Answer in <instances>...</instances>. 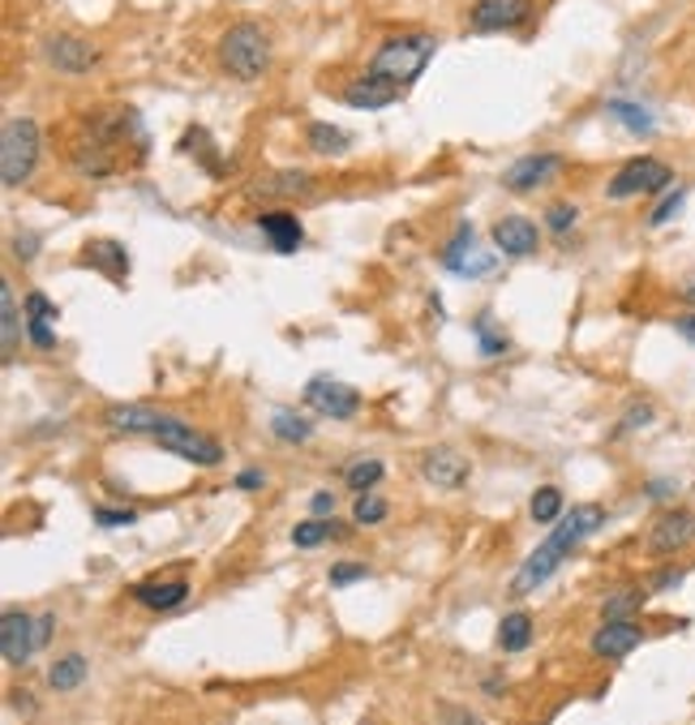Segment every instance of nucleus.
Returning a JSON list of instances; mask_svg holds the SVG:
<instances>
[{"label": "nucleus", "mask_w": 695, "mask_h": 725, "mask_svg": "<svg viewBox=\"0 0 695 725\" xmlns=\"http://www.w3.org/2000/svg\"><path fill=\"white\" fill-rule=\"evenodd\" d=\"M605 524V507H596V502H580V507H571V515H563L559 524H554V532L532 550L529 559H524V566L515 571V580H511V593L515 596H529L536 593L559 566L566 562V554L584 541V537H593L596 528Z\"/></svg>", "instance_id": "1"}, {"label": "nucleus", "mask_w": 695, "mask_h": 725, "mask_svg": "<svg viewBox=\"0 0 695 725\" xmlns=\"http://www.w3.org/2000/svg\"><path fill=\"white\" fill-rule=\"evenodd\" d=\"M433 52H438V39L426 31H412V34H391L387 43H378V52L369 57V65H365V78H374V82H387V86H396V91H408L426 65L433 61Z\"/></svg>", "instance_id": "2"}, {"label": "nucleus", "mask_w": 695, "mask_h": 725, "mask_svg": "<svg viewBox=\"0 0 695 725\" xmlns=\"http://www.w3.org/2000/svg\"><path fill=\"white\" fill-rule=\"evenodd\" d=\"M215 57H219V65L228 69L232 78L254 82V78H263L266 65H270V39H266V31L258 22H236V27L219 39Z\"/></svg>", "instance_id": "3"}, {"label": "nucleus", "mask_w": 695, "mask_h": 725, "mask_svg": "<svg viewBox=\"0 0 695 725\" xmlns=\"http://www.w3.org/2000/svg\"><path fill=\"white\" fill-rule=\"evenodd\" d=\"M39 167V125L31 116H13L0 130V181L4 190H22Z\"/></svg>", "instance_id": "4"}, {"label": "nucleus", "mask_w": 695, "mask_h": 725, "mask_svg": "<svg viewBox=\"0 0 695 725\" xmlns=\"http://www.w3.org/2000/svg\"><path fill=\"white\" fill-rule=\"evenodd\" d=\"M674 185V167L657 160V155H640V160H627L610 176L605 185V198L610 202H631V198H653V194H665Z\"/></svg>", "instance_id": "5"}, {"label": "nucleus", "mask_w": 695, "mask_h": 725, "mask_svg": "<svg viewBox=\"0 0 695 725\" xmlns=\"http://www.w3.org/2000/svg\"><path fill=\"white\" fill-rule=\"evenodd\" d=\"M155 442L172 451V456H181V460H190L194 468H215V463L224 460V447L211 438V433H202V429L185 426V421H167L160 433H155Z\"/></svg>", "instance_id": "6"}, {"label": "nucleus", "mask_w": 695, "mask_h": 725, "mask_svg": "<svg viewBox=\"0 0 695 725\" xmlns=\"http://www.w3.org/2000/svg\"><path fill=\"white\" fill-rule=\"evenodd\" d=\"M305 404L314 408V412H323V417H331V421H352L357 412H361V391L357 387H348V382H339L331 374H318V378H309L305 382Z\"/></svg>", "instance_id": "7"}, {"label": "nucleus", "mask_w": 695, "mask_h": 725, "mask_svg": "<svg viewBox=\"0 0 695 725\" xmlns=\"http://www.w3.org/2000/svg\"><path fill=\"white\" fill-rule=\"evenodd\" d=\"M692 541H695V511H687V507H670V511H662V515L653 520L644 550H648L653 559H670V554L687 550Z\"/></svg>", "instance_id": "8"}, {"label": "nucleus", "mask_w": 695, "mask_h": 725, "mask_svg": "<svg viewBox=\"0 0 695 725\" xmlns=\"http://www.w3.org/2000/svg\"><path fill=\"white\" fill-rule=\"evenodd\" d=\"M43 61L61 73H91L100 65V48L78 39V34H48L43 39Z\"/></svg>", "instance_id": "9"}, {"label": "nucleus", "mask_w": 695, "mask_h": 725, "mask_svg": "<svg viewBox=\"0 0 695 725\" xmlns=\"http://www.w3.org/2000/svg\"><path fill=\"white\" fill-rule=\"evenodd\" d=\"M0 653H4V661L13 670H22L39 653V644H34V619L27 610H4V619H0Z\"/></svg>", "instance_id": "10"}, {"label": "nucleus", "mask_w": 695, "mask_h": 725, "mask_svg": "<svg viewBox=\"0 0 695 725\" xmlns=\"http://www.w3.org/2000/svg\"><path fill=\"white\" fill-rule=\"evenodd\" d=\"M529 13H532L529 0H477L472 13H468V22H472V31L494 34V31H515V27H524Z\"/></svg>", "instance_id": "11"}, {"label": "nucleus", "mask_w": 695, "mask_h": 725, "mask_svg": "<svg viewBox=\"0 0 695 725\" xmlns=\"http://www.w3.org/2000/svg\"><path fill=\"white\" fill-rule=\"evenodd\" d=\"M172 417L160 412V408H151V404H108L103 408V426L112 429V433H160Z\"/></svg>", "instance_id": "12"}, {"label": "nucleus", "mask_w": 695, "mask_h": 725, "mask_svg": "<svg viewBox=\"0 0 695 725\" xmlns=\"http://www.w3.org/2000/svg\"><path fill=\"white\" fill-rule=\"evenodd\" d=\"M472 241H477L472 224H460L456 241L442 249V270H451V275H460V279H481V275H490V270H494V258H490V254H472Z\"/></svg>", "instance_id": "13"}, {"label": "nucleus", "mask_w": 695, "mask_h": 725, "mask_svg": "<svg viewBox=\"0 0 695 725\" xmlns=\"http://www.w3.org/2000/svg\"><path fill=\"white\" fill-rule=\"evenodd\" d=\"M559 167H563V155H524V160H515V164L502 172V190H511V194H532V190H541Z\"/></svg>", "instance_id": "14"}, {"label": "nucleus", "mask_w": 695, "mask_h": 725, "mask_svg": "<svg viewBox=\"0 0 695 725\" xmlns=\"http://www.w3.org/2000/svg\"><path fill=\"white\" fill-rule=\"evenodd\" d=\"M421 477L438 486V490H460L463 481L472 477V463L463 460L456 447H433L426 451V460H421Z\"/></svg>", "instance_id": "15"}, {"label": "nucleus", "mask_w": 695, "mask_h": 725, "mask_svg": "<svg viewBox=\"0 0 695 725\" xmlns=\"http://www.w3.org/2000/svg\"><path fill=\"white\" fill-rule=\"evenodd\" d=\"M644 644V626L640 623H601L589 640L593 657L601 661H623L627 653H635Z\"/></svg>", "instance_id": "16"}, {"label": "nucleus", "mask_w": 695, "mask_h": 725, "mask_svg": "<svg viewBox=\"0 0 695 725\" xmlns=\"http://www.w3.org/2000/svg\"><path fill=\"white\" fill-rule=\"evenodd\" d=\"M494 245L507 258H532L536 245H541V228L524 215H507V219L494 224Z\"/></svg>", "instance_id": "17"}, {"label": "nucleus", "mask_w": 695, "mask_h": 725, "mask_svg": "<svg viewBox=\"0 0 695 725\" xmlns=\"http://www.w3.org/2000/svg\"><path fill=\"white\" fill-rule=\"evenodd\" d=\"M22 309H27V339H31L39 353H52L57 348V305L43 297V293H27L22 300Z\"/></svg>", "instance_id": "18"}, {"label": "nucleus", "mask_w": 695, "mask_h": 725, "mask_svg": "<svg viewBox=\"0 0 695 725\" xmlns=\"http://www.w3.org/2000/svg\"><path fill=\"white\" fill-rule=\"evenodd\" d=\"M258 232H263V241L275 254H297L300 245H305V228H300L297 215H288V211H266V215H258Z\"/></svg>", "instance_id": "19"}, {"label": "nucleus", "mask_w": 695, "mask_h": 725, "mask_svg": "<svg viewBox=\"0 0 695 725\" xmlns=\"http://www.w3.org/2000/svg\"><path fill=\"white\" fill-rule=\"evenodd\" d=\"M190 596V584L185 580H151V584H133V601L151 614H172L181 610Z\"/></svg>", "instance_id": "20"}, {"label": "nucleus", "mask_w": 695, "mask_h": 725, "mask_svg": "<svg viewBox=\"0 0 695 725\" xmlns=\"http://www.w3.org/2000/svg\"><path fill=\"white\" fill-rule=\"evenodd\" d=\"M82 266H95L112 284H125V275H130V249L121 241H86L82 245Z\"/></svg>", "instance_id": "21"}, {"label": "nucleus", "mask_w": 695, "mask_h": 725, "mask_svg": "<svg viewBox=\"0 0 695 725\" xmlns=\"http://www.w3.org/2000/svg\"><path fill=\"white\" fill-rule=\"evenodd\" d=\"M399 95H403V91L387 86V82H374V78H357V82H348V86H344V95H339V100L348 103V108H361V112H378V108L396 103Z\"/></svg>", "instance_id": "22"}, {"label": "nucleus", "mask_w": 695, "mask_h": 725, "mask_svg": "<svg viewBox=\"0 0 695 725\" xmlns=\"http://www.w3.org/2000/svg\"><path fill=\"white\" fill-rule=\"evenodd\" d=\"M644 601H648V589H640V584L614 589L601 601V623H631V614H640Z\"/></svg>", "instance_id": "23"}, {"label": "nucleus", "mask_w": 695, "mask_h": 725, "mask_svg": "<svg viewBox=\"0 0 695 725\" xmlns=\"http://www.w3.org/2000/svg\"><path fill=\"white\" fill-rule=\"evenodd\" d=\"M0 357L4 365L13 361V348H18V335H22V323H18V297H13V284L4 279L0 284Z\"/></svg>", "instance_id": "24"}, {"label": "nucleus", "mask_w": 695, "mask_h": 725, "mask_svg": "<svg viewBox=\"0 0 695 725\" xmlns=\"http://www.w3.org/2000/svg\"><path fill=\"white\" fill-rule=\"evenodd\" d=\"M86 674H91V665L82 653H65L61 661H52V670H48V687L52 692H78L82 683H86Z\"/></svg>", "instance_id": "25"}, {"label": "nucleus", "mask_w": 695, "mask_h": 725, "mask_svg": "<svg viewBox=\"0 0 695 725\" xmlns=\"http://www.w3.org/2000/svg\"><path fill=\"white\" fill-rule=\"evenodd\" d=\"M305 142H309L314 155H344V151H352V133L335 130L327 121H309L305 125Z\"/></svg>", "instance_id": "26"}, {"label": "nucleus", "mask_w": 695, "mask_h": 725, "mask_svg": "<svg viewBox=\"0 0 695 725\" xmlns=\"http://www.w3.org/2000/svg\"><path fill=\"white\" fill-rule=\"evenodd\" d=\"M532 644V619L524 610H511V614H502V623H498V649L502 653H524Z\"/></svg>", "instance_id": "27"}, {"label": "nucleus", "mask_w": 695, "mask_h": 725, "mask_svg": "<svg viewBox=\"0 0 695 725\" xmlns=\"http://www.w3.org/2000/svg\"><path fill=\"white\" fill-rule=\"evenodd\" d=\"M270 433H275L279 442H288V447H305V442L314 438V426L300 417L297 408H279V412L270 417Z\"/></svg>", "instance_id": "28"}, {"label": "nucleus", "mask_w": 695, "mask_h": 725, "mask_svg": "<svg viewBox=\"0 0 695 725\" xmlns=\"http://www.w3.org/2000/svg\"><path fill=\"white\" fill-rule=\"evenodd\" d=\"M605 112H610L614 121H623V130L635 133V137H648V133L657 130V125H653V112H648V108H640V103L610 100V103H605Z\"/></svg>", "instance_id": "29"}, {"label": "nucleus", "mask_w": 695, "mask_h": 725, "mask_svg": "<svg viewBox=\"0 0 695 725\" xmlns=\"http://www.w3.org/2000/svg\"><path fill=\"white\" fill-rule=\"evenodd\" d=\"M339 537H344V524H335V520H305V524L293 528V545L297 550H318V545L339 541Z\"/></svg>", "instance_id": "30"}, {"label": "nucleus", "mask_w": 695, "mask_h": 725, "mask_svg": "<svg viewBox=\"0 0 695 725\" xmlns=\"http://www.w3.org/2000/svg\"><path fill=\"white\" fill-rule=\"evenodd\" d=\"M529 515L536 524H559L563 520V490L559 486H541L529 502Z\"/></svg>", "instance_id": "31"}, {"label": "nucleus", "mask_w": 695, "mask_h": 725, "mask_svg": "<svg viewBox=\"0 0 695 725\" xmlns=\"http://www.w3.org/2000/svg\"><path fill=\"white\" fill-rule=\"evenodd\" d=\"M382 477H387V463L382 460H352L344 468V481H348V490H357V494H369Z\"/></svg>", "instance_id": "32"}, {"label": "nucleus", "mask_w": 695, "mask_h": 725, "mask_svg": "<svg viewBox=\"0 0 695 725\" xmlns=\"http://www.w3.org/2000/svg\"><path fill=\"white\" fill-rule=\"evenodd\" d=\"M314 181L305 176V172H275V176H266L254 185V194L263 198V194H279V198H288V194H300V190H309Z\"/></svg>", "instance_id": "33"}, {"label": "nucleus", "mask_w": 695, "mask_h": 725, "mask_svg": "<svg viewBox=\"0 0 695 725\" xmlns=\"http://www.w3.org/2000/svg\"><path fill=\"white\" fill-rule=\"evenodd\" d=\"M387 515H391V502H387L382 494H374V490H369V494H357V502H352V520H357L361 528L382 524Z\"/></svg>", "instance_id": "34"}, {"label": "nucleus", "mask_w": 695, "mask_h": 725, "mask_svg": "<svg viewBox=\"0 0 695 725\" xmlns=\"http://www.w3.org/2000/svg\"><path fill=\"white\" fill-rule=\"evenodd\" d=\"M477 348H481L486 357H502V353L511 348V339H507V335L490 323V314H481V318H477Z\"/></svg>", "instance_id": "35"}, {"label": "nucleus", "mask_w": 695, "mask_h": 725, "mask_svg": "<svg viewBox=\"0 0 695 725\" xmlns=\"http://www.w3.org/2000/svg\"><path fill=\"white\" fill-rule=\"evenodd\" d=\"M575 219H580V206H571V202H554L545 211V228L554 232V236H566V232L575 228Z\"/></svg>", "instance_id": "36"}, {"label": "nucleus", "mask_w": 695, "mask_h": 725, "mask_svg": "<svg viewBox=\"0 0 695 725\" xmlns=\"http://www.w3.org/2000/svg\"><path fill=\"white\" fill-rule=\"evenodd\" d=\"M327 580H331V589H348V584H361V580H369V566H365V562H335Z\"/></svg>", "instance_id": "37"}, {"label": "nucleus", "mask_w": 695, "mask_h": 725, "mask_svg": "<svg viewBox=\"0 0 695 725\" xmlns=\"http://www.w3.org/2000/svg\"><path fill=\"white\" fill-rule=\"evenodd\" d=\"M683 202H687V190H674V194H665V198L653 206V215H648V228H662L665 219H674V215L683 211Z\"/></svg>", "instance_id": "38"}, {"label": "nucleus", "mask_w": 695, "mask_h": 725, "mask_svg": "<svg viewBox=\"0 0 695 725\" xmlns=\"http://www.w3.org/2000/svg\"><path fill=\"white\" fill-rule=\"evenodd\" d=\"M648 421H653V404H631L627 417H623V421H619V429H614V438H623V433H631V429L648 426Z\"/></svg>", "instance_id": "39"}, {"label": "nucleus", "mask_w": 695, "mask_h": 725, "mask_svg": "<svg viewBox=\"0 0 695 725\" xmlns=\"http://www.w3.org/2000/svg\"><path fill=\"white\" fill-rule=\"evenodd\" d=\"M683 580H687V566H662V575H653L648 593H670V589H678Z\"/></svg>", "instance_id": "40"}, {"label": "nucleus", "mask_w": 695, "mask_h": 725, "mask_svg": "<svg viewBox=\"0 0 695 725\" xmlns=\"http://www.w3.org/2000/svg\"><path fill=\"white\" fill-rule=\"evenodd\" d=\"M442 725H486L472 708H463V704H442Z\"/></svg>", "instance_id": "41"}, {"label": "nucleus", "mask_w": 695, "mask_h": 725, "mask_svg": "<svg viewBox=\"0 0 695 725\" xmlns=\"http://www.w3.org/2000/svg\"><path fill=\"white\" fill-rule=\"evenodd\" d=\"M309 515H314V520H335V494H331V490H318V494L309 498Z\"/></svg>", "instance_id": "42"}, {"label": "nucleus", "mask_w": 695, "mask_h": 725, "mask_svg": "<svg viewBox=\"0 0 695 725\" xmlns=\"http://www.w3.org/2000/svg\"><path fill=\"white\" fill-rule=\"evenodd\" d=\"M137 515L133 511H108V507H95V524L100 528H130Z\"/></svg>", "instance_id": "43"}, {"label": "nucleus", "mask_w": 695, "mask_h": 725, "mask_svg": "<svg viewBox=\"0 0 695 725\" xmlns=\"http://www.w3.org/2000/svg\"><path fill=\"white\" fill-rule=\"evenodd\" d=\"M52 631H57V614H39V619H34V644L48 649V644H52Z\"/></svg>", "instance_id": "44"}, {"label": "nucleus", "mask_w": 695, "mask_h": 725, "mask_svg": "<svg viewBox=\"0 0 695 725\" xmlns=\"http://www.w3.org/2000/svg\"><path fill=\"white\" fill-rule=\"evenodd\" d=\"M263 486H266L263 468H245V472H236V490H263Z\"/></svg>", "instance_id": "45"}, {"label": "nucleus", "mask_w": 695, "mask_h": 725, "mask_svg": "<svg viewBox=\"0 0 695 725\" xmlns=\"http://www.w3.org/2000/svg\"><path fill=\"white\" fill-rule=\"evenodd\" d=\"M674 330H678L687 344H695V309L692 314H678V318H674Z\"/></svg>", "instance_id": "46"}, {"label": "nucleus", "mask_w": 695, "mask_h": 725, "mask_svg": "<svg viewBox=\"0 0 695 725\" xmlns=\"http://www.w3.org/2000/svg\"><path fill=\"white\" fill-rule=\"evenodd\" d=\"M13 249H18V258H34V249H39V236H34V232L18 236V241H13Z\"/></svg>", "instance_id": "47"}, {"label": "nucleus", "mask_w": 695, "mask_h": 725, "mask_svg": "<svg viewBox=\"0 0 695 725\" xmlns=\"http://www.w3.org/2000/svg\"><path fill=\"white\" fill-rule=\"evenodd\" d=\"M678 300H683V305H692V309H695V270L687 275V279H683V288H678Z\"/></svg>", "instance_id": "48"}, {"label": "nucleus", "mask_w": 695, "mask_h": 725, "mask_svg": "<svg viewBox=\"0 0 695 725\" xmlns=\"http://www.w3.org/2000/svg\"><path fill=\"white\" fill-rule=\"evenodd\" d=\"M648 498H674V481H648Z\"/></svg>", "instance_id": "49"}, {"label": "nucleus", "mask_w": 695, "mask_h": 725, "mask_svg": "<svg viewBox=\"0 0 695 725\" xmlns=\"http://www.w3.org/2000/svg\"><path fill=\"white\" fill-rule=\"evenodd\" d=\"M9 704H13L18 713H34V700L27 692H13V695H9Z\"/></svg>", "instance_id": "50"}]
</instances>
